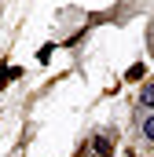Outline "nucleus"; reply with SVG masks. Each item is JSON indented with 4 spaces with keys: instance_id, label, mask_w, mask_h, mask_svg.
<instances>
[{
    "instance_id": "f257e3e1",
    "label": "nucleus",
    "mask_w": 154,
    "mask_h": 157,
    "mask_svg": "<svg viewBox=\"0 0 154 157\" xmlns=\"http://www.w3.org/2000/svg\"><path fill=\"white\" fill-rule=\"evenodd\" d=\"M140 106H143V110H151V113H154V84H147V88L140 91Z\"/></svg>"
},
{
    "instance_id": "f03ea898",
    "label": "nucleus",
    "mask_w": 154,
    "mask_h": 157,
    "mask_svg": "<svg viewBox=\"0 0 154 157\" xmlns=\"http://www.w3.org/2000/svg\"><path fill=\"white\" fill-rule=\"evenodd\" d=\"M143 139H147V143H154V113L143 121Z\"/></svg>"
}]
</instances>
